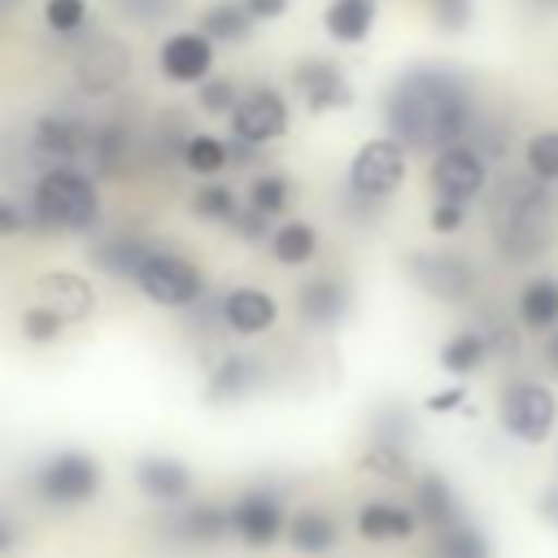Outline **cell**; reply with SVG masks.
Wrapping results in <instances>:
<instances>
[{"label": "cell", "mask_w": 558, "mask_h": 558, "mask_svg": "<svg viewBox=\"0 0 558 558\" xmlns=\"http://www.w3.org/2000/svg\"><path fill=\"white\" fill-rule=\"evenodd\" d=\"M436 17H440V26L458 31L471 17V0H436Z\"/></svg>", "instance_id": "7bdbcfd3"}, {"label": "cell", "mask_w": 558, "mask_h": 558, "mask_svg": "<svg viewBox=\"0 0 558 558\" xmlns=\"http://www.w3.org/2000/svg\"><path fill=\"white\" fill-rule=\"evenodd\" d=\"M248 205L257 214H266V218H283L288 205H292V183L283 174H257L248 183Z\"/></svg>", "instance_id": "e575fe53"}, {"label": "cell", "mask_w": 558, "mask_h": 558, "mask_svg": "<svg viewBox=\"0 0 558 558\" xmlns=\"http://www.w3.org/2000/svg\"><path fill=\"white\" fill-rule=\"evenodd\" d=\"M418 527L414 506H397V501H366L357 510V536L371 545H392V541H410Z\"/></svg>", "instance_id": "ac0fdd59"}, {"label": "cell", "mask_w": 558, "mask_h": 558, "mask_svg": "<svg viewBox=\"0 0 558 558\" xmlns=\"http://www.w3.org/2000/svg\"><path fill=\"white\" fill-rule=\"evenodd\" d=\"M270 253L279 266H305L314 253H318V231L301 218H283L275 231H270Z\"/></svg>", "instance_id": "4316f807"}, {"label": "cell", "mask_w": 558, "mask_h": 558, "mask_svg": "<svg viewBox=\"0 0 558 558\" xmlns=\"http://www.w3.org/2000/svg\"><path fill=\"white\" fill-rule=\"evenodd\" d=\"M357 466H362L366 475H379V480H392V484H405V480H414L410 453H405L397 440H384V436H375V440L362 449Z\"/></svg>", "instance_id": "4dcf8cb0"}, {"label": "cell", "mask_w": 558, "mask_h": 558, "mask_svg": "<svg viewBox=\"0 0 558 558\" xmlns=\"http://www.w3.org/2000/svg\"><path fill=\"white\" fill-rule=\"evenodd\" d=\"M536 9H558V0H532Z\"/></svg>", "instance_id": "f907efd6"}, {"label": "cell", "mask_w": 558, "mask_h": 558, "mask_svg": "<svg viewBox=\"0 0 558 558\" xmlns=\"http://www.w3.org/2000/svg\"><path fill=\"white\" fill-rule=\"evenodd\" d=\"M35 222L48 231H87L100 214L96 183L74 166H48L35 179Z\"/></svg>", "instance_id": "3957f363"}, {"label": "cell", "mask_w": 558, "mask_h": 558, "mask_svg": "<svg viewBox=\"0 0 558 558\" xmlns=\"http://www.w3.org/2000/svg\"><path fill=\"white\" fill-rule=\"evenodd\" d=\"M35 493L48 501V506H61V510H74V506H87L96 493H100V462L83 449H61L52 453L48 462H39L35 471Z\"/></svg>", "instance_id": "5b68a950"}, {"label": "cell", "mask_w": 558, "mask_h": 558, "mask_svg": "<svg viewBox=\"0 0 558 558\" xmlns=\"http://www.w3.org/2000/svg\"><path fill=\"white\" fill-rule=\"evenodd\" d=\"M523 166L541 183H558V131H536L523 144Z\"/></svg>", "instance_id": "d590c367"}, {"label": "cell", "mask_w": 558, "mask_h": 558, "mask_svg": "<svg viewBox=\"0 0 558 558\" xmlns=\"http://www.w3.org/2000/svg\"><path fill=\"white\" fill-rule=\"evenodd\" d=\"M427 179H432V192H436L440 201L471 205V201H480L484 187H488V157H484L480 144H466V140H462V144H449V148L432 153Z\"/></svg>", "instance_id": "ba28073f"}, {"label": "cell", "mask_w": 558, "mask_h": 558, "mask_svg": "<svg viewBox=\"0 0 558 558\" xmlns=\"http://www.w3.org/2000/svg\"><path fill=\"white\" fill-rule=\"evenodd\" d=\"M192 214L196 218H209V222H231L240 214L235 205V187L218 183V179H205L196 192H192Z\"/></svg>", "instance_id": "836d02e7"}, {"label": "cell", "mask_w": 558, "mask_h": 558, "mask_svg": "<svg viewBox=\"0 0 558 558\" xmlns=\"http://www.w3.org/2000/svg\"><path fill=\"white\" fill-rule=\"evenodd\" d=\"M17 545V527H13V519L0 510V554H9Z\"/></svg>", "instance_id": "7dc6e473"}, {"label": "cell", "mask_w": 558, "mask_h": 558, "mask_svg": "<svg viewBox=\"0 0 558 558\" xmlns=\"http://www.w3.org/2000/svg\"><path fill=\"white\" fill-rule=\"evenodd\" d=\"M296 310H301L305 327H336L349 314V288L340 279H331V275H318V279L301 283Z\"/></svg>", "instance_id": "d6986e66"}, {"label": "cell", "mask_w": 558, "mask_h": 558, "mask_svg": "<svg viewBox=\"0 0 558 558\" xmlns=\"http://www.w3.org/2000/svg\"><path fill=\"white\" fill-rule=\"evenodd\" d=\"M427 222H432L436 235H453V231H462V222H466V205H458V201H440V196H436Z\"/></svg>", "instance_id": "60d3db41"}, {"label": "cell", "mask_w": 558, "mask_h": 558, "mask_svg": "<svg viewBox=\"0 0 558 558\" xmlns=\"http://www.w3.org/2000/svg\"><path fill=\"white\" fill-rule=\"evenodd\" d=\"M497 423L506 436L523 440V445H541L554 423H558V397L549 384L541 379H514L501 388V401H497Z\"/></svg>", "instance_id": "277c9868"}, {"label": "cell", "mask_w": 558, "mask_h": 558, "mask_svg": "<svg viewBox=\"0 0 558 558\" xmlns=\"http://www.w3.org/2000/svg\"><path fill=\"white\" fill-rule=\"evenodd\" d=\"M462 401H466L462 388H445V392H432V397H427V410H432V414H449V410H458Z\"/></svg>", "instance_id": "bcb514c9"}, {"label": "cell", "mask_w": 558, "mask_h": 558, "mask_svg": "<svg viewBox=\"0 0 558 558\" xmlns=\"http://www.w3.org/2000/svg\"><path fill=\"white\" fill-rule=\"evenodd\" d=\"M545 362L554 366V375H558V327L554 331H545Z\"/></svg>", "instance_id": "681fc988"}, {"label": "cell", "mask_w": 558, "mask_h": 558, "mask_svg": "<svg viewBox=\"0 0 558 558\" xmlns=\"http://www.w3.org/2000/svg\"><path fill=\"white\" fill-rule=\"evenodd\" d=\"M183 166H187L192 174H201V179H214L218 170L231 166V144L218 140V135H192V140L183 144Z\"/></svg>", "instance_id": "d6a6232c"}, {"label": "cell", "mask_w": 558, "mask_h": 558, "mask_svg": "<svg viewBox=\"0 0 558 558\" xmlns=\"http://www.w3.org/2000/svg\"><path fill=\"white\" fill-rule=\"evenodd\" d=\"M135 488L148 497V501H183L192 493V471L179 462V458H166V453H148L135 462Z\"/></svg>", "instance_id": "e0dca14e"}, {"label": "cell", "mask_w": 558, "mask_h": 558, "mask_svg": "<svg viewBox=\"0 0 558 558\" xmlns=\"http://www.w3.org/2000/svg\"><path fill=\"white\" fill-rule=\"evenodd\" d=\"M231 532V506H187L179 514V536L192 541V545H209V541H222Z\"/></svg>", "instance_id": "1f68e13d"}, {"label": "cell", "mask_w": 558, "mask_h": 558, "mask_svg": "<svg viewBox=\"0 0 558 558\" xmlns=\"http://www.w3.org/2000/svg\"><path fill=\"white\" fill-rule=\"evenodd\" d=\"M488 362V336L484 331H453L445 344H440V371L449 375H475L480 366Z\"/></svg>", "instance_id": "f1b7e54d"}, {"label": "cell", "mask_w": 558, "mask_h": 558, "mask_svg": "<svg viewBox=\"0 0 558 558\" xmlns=\"http://www.w3.org/2000/svg\"><path fill=\"white\" fill-rule=\"evenodd\" d=\"M74 74H78L83 92H96V96H100V92H113V87H122L126 74H131V52H126L122 39L100 35L96 44H87V48L78 52Z\"/></svg>", "instance_id": "5bb4252c"}, {"label": "cell", "mask_w": 558, "mask_h": 558, "mask_svg": "<svg viewBox=\"0 0 558 558\" xmlns=\"http://www.w3.org/2000/svg\"><path fill=\"white\" fill-rule=\"evenodd\" d=\"M288 545L296 549V554H305V558H323V554H331L336 549V541H340V527H336V519L327 514V510H318V506H305V510H296L292 519H288Z\"/></svg>", "instance_id": "7402d4cb"}, {"label": "cell", "mask_w": 558, "mask_h": 558, "mask_svg": "<svg viewBox=\"0 0 558 558\" xmlns=\"http://www.w3.org/2000/svg\"><path fill=\"white\" fill-rule=\"evenodd\" d=\"M35 296L48 310H57L65 323H78V318H87L96 310V288L83 275H74V270H48V275H39L35 279Z\"/></svg>", "instance_id": "9a60e30c"}, {"label": "cell", "mask_w": 558, "mask_h": 558, "mask_svg": "<svg viewBox=\"0 0 558 558\" xmlns=\"http://www.w3.org/2000/svg\"><path fill=\"white\" fill-rule=\"evenodd\" d=\"M244 9L253 13V22H275L288 13V0H244Z\"/></svg>", "instance_id": "f6af8a7d"}, {"label": "cell", "mask_w": 558, "mask_h": 558, "mask_svg": "<svg viewBox=\"0 0 558 558\" xmlns=\"http://www.w3.org/2000/svg\"><path fill=\"white\" fill-rule=\"evenodd\" d=\"M292 87L305 96L310 113H331V109H349L353 105L349 74L331 57H305V61H296Z\"/></svg>", "instance_id": "7c38bea8"}, {"label": "cell", "mask_w": 558, "mask_h": 558, "mask_svg": "<svg viewBox=\"0 0 558 558\" xmlns=\"http://www.w3.org/2000/svg\"><path fill=\"white\" fill-rule=\"evenodd\" d=\"M488 536L471 523V519H458L440 532H432V558H488Z\"/></svg>", "instance_id": "f546056e"}, {"label": "cell", "mask_w": 558, "mask_h": 558, "mask_svg": "<svg viewBox=\"0 0 558 558\" xmlns=\"http://www.w3.org/2000/svg\"><path fill=\"white\" fill-rule=\"evenodd\" d=\"M231 532L248 549H266L288 532V510L270 488H248L231 501Z\"/></svg>", "instance_id": "30bf717a"}, {"label": "cell", "mask_w": 558, "mask_h": 558, "mask_svg": "<svg viewBox=\"0 0 558 558\" xmlns=\"http://www.w3.org/2000/svg\"><path fill=\"white\" fill-rule=\"evenodd\" d=\"M231 231H235L240 240H248V244H253V240H266V214H257V209L248 205V214L240 209V214L231 218Z\"/></svg>", "instance_id": "b9f144b4"}, {"label": "cell", "mask_w": 558, "mask_h": 558, "mask_svg": "<svg viewBox=\"0 0 558 558\" xmlns=\"http://www.w3.org/2000/svg\"><path fill=\"white\" fill-rule=\"evenodd\" d=\"M196 100H201V109H209V113H231L235 109V100H240V92H235V83L231 78H205V83H196Z\"/></svg>", "instance_id": "ab89813d"}, {"label": "cell", "mask_w": 558, "mask_h": 558, "mask_svg": "<svg viewBox=\"0 0 558 558\" xmlns=\"http://www.w3.org/2000/svg\"><path fill=\"white\" fill-rule=\"evenodd\" d=\"M405 144L392 135L366 140L349 161V192L362 201H388L405 179Z\"/></svg>", "instance_id": "8992f818"}, {"label": "cell", "mask_w": 558, "mask_h": 558, "mask_svg": "<svg viewBox=\"0 0 558 558\" xmlns=\"http://www.w3.org/2000/svg\"><path fill=\"white\" fill-rule=\"evenodd\" d=\"M519 323L527 331H554L558 327V279L536 275L519 288Z\"/></svg>", "instance_id": "cb8c5ba5"}, {"label": "cell", "mask_w": 558, "mask_h": 558, "mask_svg": "<svg viewBox=\"0 0 558 558\" xmlns=\"http://www.w3.org/2000/svg\"><path fill=\"white\" fill-rule=\"evenodd\" d=\"M196 31H205L214 44H240L253 31V13L244 9V0H218V4H209L201 13Z\"/></svg>", "instance_id": "83f0119b"}, {"label": "cell", "mask_w": 558, "mask_h": 558, "mask_svg": "<svg viewBox=\"0 0 558 558\" xmlns=\"http://www.w3.org/2000/svg\"><path fill=\"white\" fill-rule=\"evenodd\" d=\"M157 65L170 83H205L214 74V39L205 31H174L161 39Z\"/></svg>", "instance_id": "4fadbf2b"}, {"label": "cell", "mask_w": 558, "mask_h": 558, "mask_svg": "<svg viewBox=\"0 0 558 558\" xmlns=\"http://www.w3.org/2000/svg\"><path fill=\"white\" fill-rule=\"evenodd\" d=\"M405 275H410V283H414L423 296L445 301V305L466 301V296L475 292V270H471V262L458 257V253H410V257H405Z\"/></svg>", "instance_id": "9c48e42d"}, {"label": "cell", "mask_w": 558, "mask_h": 558, "mask_svg": "<svg viewBox=\"0 0 558 558\" xmlns=\"http://www.w3.org/2000/svg\"><path fill=\"white\" fill-rule=\"evenodd\" d=\"M323 26L336 44H362L375 26V0H331Z\"/></svg>", "instance_id": "d4e9b609"}, {"label": "cell", "mask_w": 558, "mask_h": 558, "mask_svg": "<svg viewBox=\"0 0 558 558\" xmlns=\"http://www.w3.org/2000/svg\"><path fill=\"white\" fill-rule=\"evenodd\" d=\"M126 148H131V131H126L118 118L96 131V161H100L105 170H113V166L126 157Z\"/></svg>", "instance_id": "f35d334b"}, {"label": "cell", "mask_w": 558, "mask_h": 558, "mask_svg": "<svg viewBox=\"0 0 558 558\" xmlns=\"http://www.w3.org/2000/svg\"><path fill=\"white\" fill-rule=\"evenodd\" d=\"M231 118V131L235 140L244 144H270V140H283L288 135V100L270 87H253L235 100V109L227 113Z\"/></svg>", "instance_id": "8fae6325"}, {"label": "cell", "mask_w": 558, "mask_h": 558, "mask_svg": "<svg viewBox=\"0 0 558 558\" xmlns=\"http://www.w3.org/2000/svg\"><path fill=\"white\" fill-rule=\"evenodd\" d=\"M279 318V305L266 288H253V283H240L222 296V323L235 331V336H262L270 323Z\"/></svg>", "instance_id": "2e32d148"}, {"label": "cell", "mask_w": 558, "mask_h": 558, "mask_svg": "<svg viewBox=\"0 0 558 558\" xmlns=\"http://www.w3.org/2000/svg\"><path fill=\"white\" fill-rule=\"evenodd\" d=\"M384 126L410 153H440L475 131L471 83L449 65H410L384 92Z\"/></svg>", "instance_id": "6da1fadb"}, {"label": "cell", "mask_w": 558, "mask_h": 558, "mask_svg": "<svg viewBox=\"0 0 558 558\" xmlns=\"http://www.w3.org/2000/svg\"><path fill=\"white\" fill-rule=\"evenodd\" d=\"M26 227V218H22V209L9 201V196H0V240H13L17 231Z\"/></svg>", "instance_id": "ee69618b"}, {"label": "cell", "mask_w": 558, "mask_h": 558, "mask_svg": "<svg viewBox=\"0 0 558 558\" xmlns=\"http://www.w3.org/2000/svg\"><path fill=\"white\" fill-rule=\"evenodd\" d=\"M488 218H493L497 248L510 262H532L549 244V235H554V201H549V187L541 179H532V174H510L493 192Z\"/></svg>", "instance_id": "7a4b0ae2"}, {"label": "cell", "mask_w": 558, "mask_h": 558, "mask_svg": "<svg viewBox=\"0 0 558 558\" xmlns=\"http://www.w3.org/2000/svg\"><path fill=\"white\" fill-rule=\"evenodd\" d=\"M44 22L57 35H78L87 26V0H44Z\"/></svg>", "instance_id": "74e56055"}, {"label": "cell", "mask_w": 558, "mask_h": 558, "mask_svg": "<svg viewBox=\"0 0 558 558\" xmlns=\"http://www.w3.org/2000/svg\"><path fill=\"white\" fill-rule=\"evenodd\" d=\"M135 283H140V292H144L153 305H161V310H192V305L201 301V292H205L201 270H196L183 253H161V248L148 253V262H144V270L135 275Z\"/></svg>", "instance_id": "52a82bcc"}, {"label": "cell", "mask_w": 558, "mask_h": 558, "mask_svg": "<svg viewBox=\"0 0 558 558\" xmlns=\"http://www.w3.org/2000/svg\"><path fill=\"white\" fill-rule=\"evenodd\" d=\"M148 244L140 240V235H109V240H100L96 244V266L100 270H109V275H118V279H135L140 270H144V262H148Z\"/></svg>", "instance_id": "484cf974"}, {"label": "cell", "mask_w": 558, "mask_h": 558, "mask_svg": "<svg viewBox=\"0 0 558 558\" xmlns=\"http://www.w3.org/2000/svg\"><path fill=\"white\" fill-rule=\"evenodd\" d=\"M414 514H418V523L432 527V532H440V527L466 519L462 506H458V497H453V488H449V480L436 475V471H427V475L414 480Z\"/></svg>", "instance_id": "44dd1931"}, {"label": "cell", "mask_w": 558, "mask_h": 558, "mask_svg": "<svg viewBox=\"0 0 558 558\" xmlns=\"http://www.w3.org/2000/svg\"><path fill=\"white\" fill-rule=\"evenodd\" d=\"M61 331H65V318H61L57 310H48L44 301H35V305L22 310V336H26L31 344H52Z\"/></svg>", "instance_id": "8d00e7d4"}, {"label": "cell", "mask_w": 558, "mask_h": 558, "mask_svg": "<svg viewBox=\"0 0 558 558\" xmlns=\"http://www.w3.org/2000/svg\"><path fill=\"white\" fill-rule=\"evenodd\" d=\"M536 510H541L549 523H558V484H554V488H545V497L536 501Z\"/></svg>", "instance_id": "c3c4849f"}, {"label": "cell", "mask_w": 558, "mask_h": 558, "mask_svg": "<svg viewBox=\"0 0 558 558\" xmlns=\"http://www.w3.org/2000/svg\"><path fill=\"white\" fill-rule=\"evenodd\" d=\"M257 362L253 357H222L209 379H205V401L214 405H227V401H244L253 388H257Z\"/></svg>", "instance_id": "603a6c76"}, {"label": "cell", "mask_w": 558, "mask_h": 558, "mask_svg": "<svg viewBox=\"0 0 558 558\" xmlns=\"http://www.w3.org/2000/svg\"><path fill=\"white\" fill-rule=\"evenodd\" d=\"M31 144H35L44 157H52L57 166H74V157L87 148V131H83V122H78V118L44 113V118L35 122Z\"/></svg>", "instance_id": "ffe728a7"}]
</instances>
